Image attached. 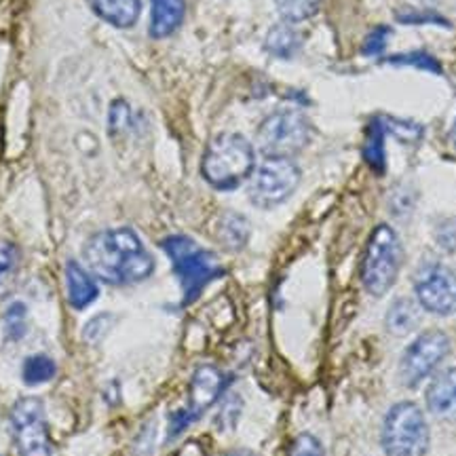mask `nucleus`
I'll list each match as a JSON object with an SVG mask.
<instances>
[{"instance_id": "423d86ee", "label": "nucleus", "mask_w": 456, "mask_h": 456, "mask_svg": "<svg viewBox=\"0 0 456 456\" xmlns=\"http://www.w3.org/2000/svg\"><path fill=\"white\" fill-rule=\"evenodd\" d=\"M313 138V127L309 118L300 110H277L269 114L260 123L256 142H258L260 152L265 157H281L292 159L294 155L305 151Z\"/></svg>"}, {"instance_id": "393cba45", "label": "nucleus", "mask_w": 456, "mask_h": 456, "mask_svg": "<svg viewBox=\"0 0 456 456\" xmlns=\"http://www.w3.org/2000/svg\"><path fill=\"white\" fill-rule=\"evenodd\" d=\"M385 129L391 131L397 140L402 142H416L423 135V127L412 121H402V118H383Z\"/></svg>"}, {"instance_id": "9b49d317", "label": "nucleus", "mask_w": 456, "mask_h": 456, "mask_svg": "<svg viewBox=\"0 0 456 456\" xmlns=\"http://www.w3.org/2000/svg\"><path fill=\"white\" fill-rule=\"evenodd\" d=\"M414 292L427 313L440 317L456 313V273L442 262H427L416 271Z\"/></svg>"}, {"instance_id": "0eeeda50", "label": "nucleus", "mask_w": 456, "mask_h": 456, "mask_svg": "<svg viewBox=\"0 0 456 456\" xmlns=\"http://www.w3.org/2000/svg\"><path fill=\"white\" fill-rule=\"evenodd\" d=\"M300 167L292 159L266 157L254 169L248 184V197L256 208L273 209L288 201L300 184Z\"/></svg>"}, {"instance_id": "ddd939ff", "label": "nucleus", "mask_w": 456, "mask_h": 456, "mask_svg": "<svg viewBox=\"0 0 456 456\" xmlns=\"http://www.w3.org/2000/svg\"><path fill=\"white\" fill-rule=\"evenodd\" d=\"M186 0H151V37L167 38L182 26Z\"/></svg>"}, {"instance_id": "6ab92c4d", "label": "nucleus", "mask_w": 456, "mask_h": 456, "mask_svg": "<svg viewBox=\"0 0 456 456\" xmlns=\"http://www.w3.org/2000/svg\"><path fill=\"white\" fill-rule=\"evenodd\" d=\"M385 135L387 129L383 118H374L368 127L366 142H363V159H366V163L376 171V174H385L387 167Z\"/></svg>"}, {"instance_id": "1a4fd4ad", "label": "nucleus", "mask_w": 456, "mask_h": 456, "mask_svg": "<svg viewBox=\"0 0 456 456\" xmlns=\"http://www.w3.org/2000/svg\"><path fill=\"white\" fill-rule=\"evenodd\" d=\"M450 338L442 330H427L403 351L399 362V380L403 387H419L425 379L436 372L437 366L448 357Z\"/></svg>"}, {"instance_id": "aec40b11", "label": "nucleus", "mask_w": 456, "mask_h": 456, "mask_svg": "<svg viewBox=\"0 0 456 456\" xmlns=\"http://www.w3.org/2000/svg\"><path fill=\"white\" fill-rule=\"evenodd\" d=\"M21 252L9 239H0V298L9 294L13 288L17 271H20Z\"/></svg>"}, {"instance_id": "f257e3e1", "label": "nucleus", "mask_w": 456, "mask_h": 456, "mask_svg": "<svg viewBox=\"0 0 456 456\" xmlns=\"http://www.w3.org/2000/svg\"><path fill=\"white\" fill-rule=\"evenodd\" d=\"M87 271L110 285H134L155 273V258L134 228H108L83 245Z\"/></svg>"}, {"instance_id": "20e7f679", "label": "nucleus", "mask_w": 456, "mask_h": 456, "mask_svg": "<svg viewBox=\"0 0 456 456\" xmlns=\"http://www.w3.org/2000/svg\"><path fill=\"white\" fill-rule=\"evenodd\" d=\"M403 262V248L389 224H380L368 239L362 260V283L372 296H385L395 285Z\"/></svg>"}, {"instance_id": "a878e982", "label": "nucleus", "mask_w": 456, "mask_h": 456, "mask_svg": "<svg viewBox=\"0 0 456 456\" xmlns=\"http://www.w3.org/2000/svg\"><path fill=\"white\" fill-rule=\"evenodd\" d=\"M289 456H326L322 442L317 440L311 433H300L296 437L292 448H289Z\"/></svg>"}, {"instance_id": "dca6fc26", "label": "nucleus", "mask_w": 456, "mask_h": 456, "mask_svg": "<svg viewBox=\"0 0 456 456\" xmlns=\"http://www.w3.org/2000/svg\"><path fill=\"white\" fill-rule=\"evenodd\" d=\"M266 53H271L277 60H292L302 49V34L296 30L294 24L281 21L273 26L265 38Z\"/></svg>"}, {"instance_id": "c756f323", "label": "nucleus", "mask_w": 456, "mask_h": 456, "mask_svg": "<svg viewBox=\"0 0 456 456\" xmlns=\"http://www.w3.org/2000/svg\"><path fill=\"white\" fill-rule=\"evenodd\" d=\"M110 322H112L110 315L94 317L87 323V328H85V338L89 342H100L106 336L108 330H110Z\"/></svg>"}, {"instance_id": "412c9836", "label": "nucleus", "mask_w": 456, "mask_h": 456, "mask_svg": "<svg viewBox=\"0 0 456 456\" xmlns=\"http://www.w3.org/2000/svg\"><path fill=\"white\" fill-rule=\"evenodd\" d=\"M57 374V363L45 353H37V355L26 357L24 366H21V379L28 387L45 385L53 380Z\"/></svg>"}, {"instance_id": "bb28decb", "label": "nucleus", "mask_w": 456, "mask_h": 456, "mask_svg": "<svg viewBox=\"0 0 456 456\" xmlns=\"http://www.w3.org/2000/svg\"><path fill=\"white\" fill-rule=\"evenodd\" d=\"M397 21L402 24H437V26H450L448 20H444L436 11H402L397 13Z\"/></svg>"}, {"instance_id": "2f4dec72", "label": "nucleus", "mask_w": 456, "mask_h": 456, "mask_svg": "<svg viewBox=\"0 0 456 456\" xmlns=\"http://www.w3.org/2000/svg\"><path fill=\"white\" fill-rule=\"evenodd\" d=\"M450 138H452V144L456 146V121L452 125V131H450Z\"/></svg>"}, {"instance_id": "473e14b6", "label": "nucleus", "mask_w": 456, "mask_h": 456, "mask_svg": "<svg viewBox=\"0 0 456 456\" xmlns=\"http://www.w3.org/2000/svg\"><path fill=\"white\" fill-rule=\"evenodd\" d=\"M425 3H436V0H425Z\"/></svg>"}, {"instance_id": "b1692460", "label": "nucleus", "mask_w": 456, "mask_h": 456, "mask_svg": "<svg viewBox=\"0 0 456 456\" xmlns=\"http://www.w3.org/2000/svg\"><path fill=\"white\" fill-rule=\"evenodd\" d=\"M387 64H395V66H414L420 68V70H429L436 74H442V66L437 64V60L425 51H412V53H399L393 55L387 60Z\"/></svg>"}, {"instance_id": "5701e85b", "label": "nucleus", "mask_w": 456, "mask_h": 456, "mask_svg": "<svg viewBox=\"0 0 456 456\" xmlns=\"http://www.w3.org/2000/svg\"><path fill=\"white\" fill-rule=\"evenodd\" d=\"M28 332V311L24 302H13L4 313V336L11 342H20Z\"/></svg>"}, {"instance_id": "6e6552de", "label": "nucleus", "mask_w": 456, "mask_h": 456, "mask_svg": "<svg viewBox=\"0 0 456 456\" xmlns=\"http://www.w3.org/2000/svg\"><path fill=\"white\" fill-rule=\"evenodd\" d=\"M11 436L20 456H51L45 403L38 397H21L11 408Z\"/></svg>"}, {"instance_id": "7c9ffc66", "label": "nucleus", "mask_w": 456, "mask_h": 456, "mask_svg": "<svg viewBox=\"0 0 456 456\" xmlns=\"http://www.w3.org/2000/svg\"><path fill=\"white\" fill-rule=\"evenodd\" d=\"M224 456H258V454L249 452V450H232V452H228Z\"/></svg>"}, {"instance_id": "4468645a", "label": "nucleus", "mask_w": 456, "mask_h": 456, "mask_svg": "<svg viewBox=\"0 0 456 456\" xmlns=\"http://www.w3.org/2000/svg\"><path fill=\"white\" fill-rule=\"evenodd\" d=\"M94 13L114 28H134L142 13V0H89Z\"/></svg>"}, {"instance_id": "9d476101", "label": "nucleus", "mask_w": 456, "mask_h": 456, "mask_svg": "<svg viewBox=\"0 0 456 456\" xmlns=\"http://www.w3.org/2000/svg\"><path fill=\"white\" fill-rule=\"evenodd\" d=\"M228 383H231V376L222 372L220 368L199 366L191 379V387H188L186 408L171 416L169 437L178 436L192 420H197L205 410L212 408L220 399L222 391L226 389Z\"/></svg>"}, {"instance_id": "c85d7f7f", "label": "nucleus", "mask_w": 456, "mask_h": 456, "mask_svg": "<svg viewBox=\"0 0 456 456\" xmlns=\"http://www.w3.org/2000/svg\"><path fill=\"white\" fill-rule=\"evenodd\" d=\"M436 241L446 252L456 249V220H444L436 228Z\"/></svg>"}, {"instance_id": "39448f33", "label": "nucleus", "mask_w": 456, "mask_h": 456, "mask_svg": "<svg viewBox=\"0 0 456 456\" xmlns=\"http://www.w3.org/2000/svg\"><path fill=\"white\" fill-rule=\"evenodd\" d=\"M383 450L387 456H425L429 450V425L414 402H399L385 416Z\"/></svg>"}, {"instance_id": "a211bd4d", "label": "nucleus", "mask_w": 456, "mask_h": 456, "mask_svg": "<svg viewBox=\"0 0 456 456\" xmlns=\"http://www.w3.org/2000/svg\"><path fill=\"white\" fill-rule=\"evenodd\" d=\"M419 306L420 305H416V302L410 298H397L389 306V311H387V317H385L387 330L395 336H406L412 332L420 322Z\"/></svg>"}, {"instance_id": "f8f14e48", "label": "nucleus", "mask_w": 456, "mask_h": 456, "mask_svg": "<svg viewBox=\"0 0 456 456\" xmlns=\"http://www.w3.org/2000/svg\"><path fill=\"white\" fill-rule=\"evenodd\" d=\"M64 275H66L68 302H70L72 309L83 311L98 300L100 296L98 283H95V277L91 275L85 266H81L74 260H68Z\"/></svg>"}, {"instance_id": "cd10ccee", "label": "nucleus", "mask_w": 456, "mask_h": 456, "mask_svg": "<svg viewBox=\"0 0 456 456\" xmlns=\"http://www.w3.org/2000/svg\"><path fill=\"white\" fill-rule=\"evenodd\" d=\"M391 34H393L391 28H387V26L374 28V30L366 37V41H363L362 53L363 55H380L385 51L387 41H389Z\"/></svg>"}, {"instance_id": "f03ea898", "label": "nucleus", "mask_w": 456, "mask_h": 456, "mask_svg": "<svg viewBox=\"0 0 456 456\" xmlns=\"http://www.w3.org/2000/svg\"><path fill=\"white\" fill-rule=\"evenodd\" d=\"M256 169V151L241 134H220L205 148L201 175L216 191H235L252 178Z\"/></svg>"}, {"instance_id": "7ed1b4c3", "label": "nucleus", "mask_w": 456, "mask_h": 456, "mask_svg": "<svg viewBox=\"0 0 456 456\" xmlns=\"http://www.w3.org/2000/svg\"><path fill=\"white\" fill-rule=\"evenodd\" d=\"M161 248L174 265V273L180 281L182 294H184V305L195 302L214 279L224 275L218 258L192 241L191 237L171 235L161 243Z\"/></svg>"}, {"instance_id": "2eb2a0df", "label": "nucleus", "mask_w": 456, "mask_h": 456, "mask_svg": "<svg viewBox=\"0 0 456 456\" xmlns=\"http://www.w3.org/2000/svg\"><path fill=\"white\" fill-rule=\"evenodd\" d=\"M427 408L436 416L456 414V368L444 370L427 389Z\"/></svg>"}, {"instance_id": "f3484780", "label": "nucleus", "mask_w": 456, "mask_h": 456, "mask_svg": "<svg viewBox=\"0 0 456 456\" xmlns=\"http://www.w3.org/2000/svg\"><path fill=\"white\" fill-rule=\"evenodd\" d=\"M252 235V226L243 214L226 212L218 222V239L228 252L243 249Z\"/></svg>"}, {"instance_id": "4be33fe9", "label": "nucleus", "mask_w": 456, "mask_h": 456, "mask_svg": "<svg viewBox=\"0 0 456 456\" xmlns=\"http://www.w3.org/2000/svg\"><path fill=\"white\" fill-rule=\"evenodd\" d=\"M323 0H275L277 13L288 24H300L313 17L322 7Z\"/></svg>"}]
</instances>
